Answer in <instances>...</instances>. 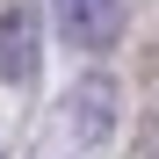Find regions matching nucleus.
Masks as SVG:
<instances>
[{
	"mask_svg": "<svg viewBox=\"0 0 159 159\" xmlns=\"http://www.w3.org/2000/svg\"><path fill=\"white\" fill-rule=\"evenodd\" d=\"M58 29L72 51H109L123 36V0H58Z\"/></svg>",
	"mask_w": 159,
	"mask_h": 159,
	"instance_id": "nucleus-1",
	"label": "nucleus"
},
{
	"mask_svg": "<svg viewBox=\"0 0 159 159\" xmlns=\"http://www.w3.org/2000/svg\"><path fill=\"white\" fill-rule=\"evenodd\" d=\"M36 65H43V36H36V15H29V7L0 15V80H29Z\"/></svg>",
	"mask_w": 159,
	"mask_h": 159,
	"instance_id": "nucleus-2",
	"label": "nucleus"
},
{
	"mask_svg": "<svg viewBox=\"0 0 159 159\" xmlns=\"http://www.w3.org/2000/svg\"><path fill=\"white\" fill-rule=\"evenodd\" d=\"M101 123H109V87L94 80L87 87V138H101Z\"/></svg>",
	"mask_w": 159,
	"mask_h": 159,
	"instance_id": "nucleus-3",
	"label": "nucleus"
}]
</instances>
